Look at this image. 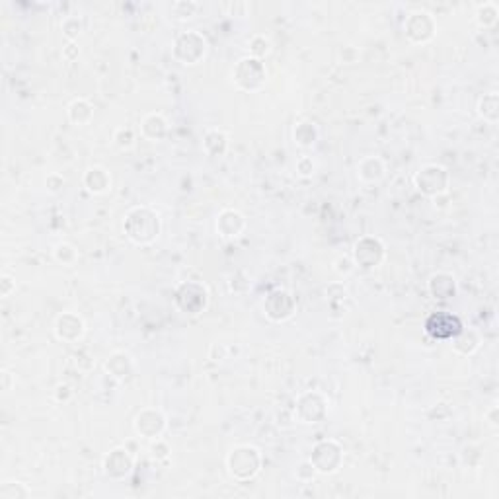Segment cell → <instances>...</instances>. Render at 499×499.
I'll return each instance as SVG.
<instances>
[{
    "label": "cell",
    "instance_id": "1",
    "mask_svg": "<svg viewBox=\"0 0 499 499\" xmlns=\"http://www.w3.org/2000/svg\"><path fill=\"white\" fill-rule=\"evenodd\" d=\"M123 230L131 242L137 246H149L160 234V218L151 207H135L125 215Z\"/></svg>",
    "mask_w": 499,
    "mask_h": 499
},
{
    "label": "cell",
    "instance_id": "2",
    "mask_svg": "<svg viewBox=\"0 0 499 499\" xmlns=\"http://www.w3.org/2000/svg\"><path fill=\"white\" fill-rule=\"evenodd\" d=\"M227 467L230 476L240 482H248L260 472L261 456L256 446L240 445L234 446L227 456Z\"/></svg>",
    "mask_w": 499,
    "mask_h": 499
},
{
    "label": "cell",
    "instance_id": "3",
    "mask_svg": "<svg viewBox=\"0 0 499 499\" xmlns=\"http://www.w3.org/2000/svg\"><path fill=\"white\" fill-rule=\"evenodd\" d=\"M232 80L234 84L244 92H258L267 82V70L265 65L256 57H242L232 68Z\"/></svg>",
    "mask_w": 499,
    "mask_h": 499
},
{
    "label": "cell",
    "instance_id": "4",
    "mask_svg": "<svg viewBox=\"0 0 499 499\" xmlns=\"http://www.w3.org/2000/svg\"><path fill=\"white\" fill-rule=\"evenodd\" d=\"M449 172L439 164H425L413 176V185L420 194L427 197H439L449 189Z\"/></svg>",
    "mask_w": 499,
    "mask_h": 499
},
{
    "label": "cell",
    "instance_id": "5",
    "mask_svg": "<svg viewBox=\"0 0 499 499\" xmlns=\"http://www.w3.org/2000/svg\"><path fill=\"white\" fill-rule=\"evenodd\" d=\"M308 460L314 467L316 474H336L343 464V449L334 439H326L316 443Z\"/></svg>",
    "mask_w": 499,
    "mask_h": 499
},
{
    "label": "cell",
    "instance_id": "6",
    "mask_svg": "<svg viewBox=\"0 0 499 499\" xmlns=\"http://www.w3.org/2000/svg\"><path fill=\"white\" fill-rule=\"evenodd\" d=\"M172 55L182 65H197L207 55L205 37L199 32H184L176 37Z\"/></svg>",
    "mask_w": 499,
    "mask_h": 499
},
{
    "label": "cell",
    "instance_id": "7",
    "mask_svg": "<svg viewBox=\"0 0 499 499\" xmlns=\"http://www.w3.org/2000/svg\"><path fill=\"white\" fill-rule=\"evenodd\" d=\"M176 304L185 314H201L209 304V291L203 283L184 281L176 291Z\"/></svg>",
    "mask_w": 499,
    "mask_h": 499
},
{
    "label": "cell",
    "instance_id": "8",
    "mask_svg": "<svg viewBox=\"0 0 499 499\" xmlns=\"http://www.w3.org/2000/svg\"><path fill=\"white\" fill-rule=\"evenodd\" d=\"M330 410V402L322 392L308 390L299 396L296 406H294V413L303 424H320L324 422Z\"/></svg>",
    "mask_w": 499,
    "mask_h": 499
},
{
    "label": "cell",
    "instance_id": "9",
    "mask_svg": "<svg viewBox=\"0 0 499 499\" xmlns=\"http://www.w3.org/2000/svg\"><path fill=\"white\" fill-rule=\"evenodd\" d=\"M384 244L380 242V238L375 236H363L353 244V252H351V258L355 267L361 270H375L377 265H380V261L384 260Z\"/></svg>",
    "mask_w": 499,
    "mask_h": 499
},
{
    "label": "cell",
    "instance_id": "10",
    "mask_svg": "<svg viewBox=\"0 0 499 499\" xmlns=\"http://www.w3.org/2000/svg\"><path fill=\"white\" fill-rule=\"evenodd\" d=\"M435 30L437 26H435L433 16L425 10L410 12L404 22V32L413 44H427L429 39H433Z\"/></svg>",
    "mask_w": 499,
    "mask_h": 499
},
{
    "label": "cell",
    "instance_id": "11",
    "mask_svg": "<svg viewBox=\"0 0 499 499\" xmlns=\"http://www.w3.org/2000/svg\"><path fill=\"white\" fill-rule=\"evenodd\" d=\"M294 303L293 294L287 293L285 289H275L265 296L263 301V312L272 320V322H285L294 314Z\"/></svg>",
    "mask_w": 499,
    "mask_h": 499
},
{
    "label": "cell",
    "instance_id": "12",
    "mask_svg": "<svg viewBox=\"0 0 499 499\" xmlns=\"http://www.w3.org/2000/svg\"><path fill=\"white\" fill-rule=\"evenodd\" d=\"M460 330H462L460 318L445 310L435 312L425 322V332L433 339H453L456 334H460Z\"/></svg>",
    "mask_w": 499,
    "mask_h": 499
},
{
    "label": "cell",
    "instance_id": "13",
    "mask_svg": "<svg viewBox=\"0 0 499 499\" xmlns=\"http://www.w3.org/2000/svg\"><path fill=\"white\" fill-rule=\"evenodd\" d=\"M135 431L144 437V439H160L166 429V417L160 410L156 408H144L141 412L135 415V422H133Z\"/></svg>",
    "mask_w": 499,
    "mask_h": 499
},
{
    "label": "cell",
    "instance_id": "14",
    "mask_svg": "<svg viewBox=\"0 0 499 499\" xmlns=\"http://www.w3.org/2000/svg\"><path fill=\"white\" fill-rule=\"evenodd\" d=\"M133 472V456L127 449L117 446L104 458V474L111 480H123Z\"/></svg>",
    "mask_w": 499,
    "mask_h": 499
},
{
    "label": "cell",
    "instance_id": "15",
    "mask_svg": "<svg viewBox=\"0 0 499 499\" xmlns=\"http://www.w3.org/2000/svg\"><path fill=\"white\" fill-rule=\"evenodd\" d=\"M55 336L61 341L66 343H75L80 337L84 336V322L82 318L75 312H63L55 320Z\"/></svg>",
    "mask_w": 499,
    "mask_h": 499
},
{
    "label": "cell",
    "instance_id": "16",
    "mask_svg": "<svg viewBox=\"0 0 499 499\" xmlns=\"http://www.w3.org/2000/svg\"><path fill=\"white\" fill-rule=\"evenodd\" d=\"M246 228V218L236 209H225L217 217V232L220 238H238Z\"/></svg>",
    "mask_w": 499,
    "mask_h": 499
},
{
    "label": "cell",
    "instance_id": "17",
    "mask_svg": "<svg viewBox=\"0 0 499 499\" xmlns=\"http://www.w3.org/2000/svg\"><path fill=\"white\" fill-rule=\"evenodd\" d=\"M427 289H429V294L433 299H439V301H446V299H453L456 294V281L455 277L451 273L439 272L433 273L427 281Z\"/></svg>",
    "mask_w": 499,
    "mask_h": 499
},
{
    "label": "cell",
    "instance_id": "18",
    "mask_svg": "<svg viewBox=\"0 0 499 499\" xmlns=\"http://www.w3.org/2000/svg\"><path fill=\"white\" fill-rule=\"evenodd\" d=\"M384 162L380 160L379 156H365L361 158L357 164V176L361 182L365 184H377L384 178Z\"/></svg>",
    "mask_w": 499,
    "mask_h": 499
},
{
    "label": "cell",
    "instance_id": "19",
    "mask_svg": "<svg viewBox=\"0 0 499 499\" xmlns=\"http://www.w3.org/2000/svg\"><path fill=\"white\" fill-rule=\"evenodd\" d=\"M141 133L147 141H162L168 133V121L160 113H149L141 120Z\"/></svg>",
    "mask_w": 499,
    "mask_h": 499
},
{
    "label": "cell",
    "instance_id": "20",
    "mask_svg": "<svg viewBox=\"0 0 499 499\" xmlns=\"http://www.w3.org/2000/svg\"><path fill=\"white\" fill-rule=\"evenodd\" d=\"M84 185L90 194L94 196H102L106 194L111 185V176L106 168H100V166H94V168H88L86 174H84Z\"/></svg>",
    "mask_w": 499,
    "mask_h": 499
},
{
    "label": "cell",
    "instance_id": "21",
    "mask_svg": "<svg viewBox=\"0 0 499 499\" xmlns=\"http://www.w3.org/2000/svg\"><path fill=\"white\" fill-rule=\"evenodd\" d=\"M106 370H108L113 379L117 380L127 379L131 373H133V361H131L129 355L123 353V351L111 353L108 357V361H106Z\"/></svg>",
    "mask_w": 499,
    "mask_h": 499
},
{
    "label": "cell",
    "instance_id": "22",
    "mask_svg": "<svg viewBox=\"0 0 499 499\" xmlns=\"http://www.w3.org/2000/svg\"><path fill=\"white\" fill-rule=\"evenodd\" d=\"M66 113H68V120L73 125L76 127H82V125H88L90 121L94 120V108H92V104L84 98H78L75 100L68 109H66Z\"/></svg>",
    "mask_w": 499,
    "mask_h": 499
},
{
    "label": "cell",
    "instance_id": "23",
    "mask_svg": "<svg viewBox=\"0 0 499 499\" xmlns=\"http://www.w3.org/2000/svg\"><path fill=\"white\" fill-rule=\"evenodd\" d=\"M451 346L455 349L456 353H460V355H470V353H474L480 346V337L474 330H460V334H456L453 339H451Z\"/></svg>",
    "mask_w": 499,
    "mask_h": 499
},
{
    "label": "cell",
    "instance_id": "24",
    "mask_svg": "<svg viewBox=\"0 0 499 499\" xmlns=\"http://www.w3.org/2000/svg\"><path fill=\"white\" fill-rule=\"evenodd\" d=\"M228 149V139L223 131L209 129L203 137V151L209 156H223Z\"/></svg>",
    "mask_w": 499,
    "mask_h": 499
},
{
    "label": "cell",
    "instance_id": "25",
    "mask_svg": "<svg viewBox=\"0 0 499 499\" xmlns=\"http://www.w3.org/2000/svg\"><path fill=\"white\" fill-rule=\"evenodd\" d=\"M293 137L294 142H296L299 147L308 149V147H312V144L318 141V127H316V123H312V121H299V123L294 125Z\"/></svg>",
    "mask_w": 499,
    "mask_h": 499
},
{
    "label": "cell",
    "instance_id": "26",
    "mask_svg": "<svg viewBox=\"0 0 499 499\" xmlns=\"http://www.w3.org/2000/svg\"><path fill=\"white\" fill-rule=\"evenodd\" d=\"M478 113L488 123H496L499 120V96L496 92H489L478 102Z\"/></svg>",
    "mask_w": 499,
    "mask_h": 499
},
{
    "label": "cell",
    "instance_id": "27",
    "mask_svg": "<svg viewBox=\"0 0 499 499\" xmlns=\"http://www.w3.org/2000/svg\"><path fill=\"white\" fill-rule=\"evenodd\" d=\"M499 10L498 6L493 2H486L482 6H478L476 10V22L482 26V28H491L493 23L498 22Z\"/></svg>",
    "mask_w": 499,
    "mask_h": 499
},
{
    "label": "cell",
    "instance_id": "28",
    "mask_svg": "<svg viewBox=\"0 0 499 499\" xmlns=\"http://www.w3.org/2000/svg\"><path fill=\"white\" fill-rule=\"evenodd\" d=\"M30 498V489L22 482H4L0 486V499H26Z\"/></svg>",
    "mask_w": 499,
    "mask_h": 499
},
{
    "label": "cell",
    "instance_id": "29",
    "mask_svg": "<svg viewBox=\"0 0 499 499\" xmlns=\"http://www.w3.org/2000/svg\"><path fill=\"white\" fill-rule=\"evenodd\" d=\"M248 49H249V57H256V59H260L261 61L265 55L272 51V44H270V39H267L265 35H254V37L249 39Z\"/></svg>",
    "mask_w": 499,
    "mask_h": 499
},
{
    "label": "cell",
    "instance_id": "30",
    "mask_svg": "<svg viewBox=\"0 0 499 499\" xmlns=\"http://www.w3.org/2000/svg\"><path fill=\"white\" fill-rule=\"evenodd\" d=\"M53 256L55 260L59 261V263H63V265H73L78 258V254H76V249L70 246V244H57L53 249Z\"/></svg>",
    "mask_w": 499,
    "mask_h": 499
},
{
    "label": "cell",
    "instance_id": "31",
    "mask_svg": "<svg viewBox=\"0 0 499 499\" xmlns=\"http://www.w3.org/2000/svg\"><path fill=\"white\" fill-rule=\"evenodd\" d=\"M82 32V22H80V18H76V16H66L65 20H63V33L66 35V39L68 41H75L76 37L80 35Z\"/></svg>",
    "mask_w": 499,
    "mask_h": 499
},
{
    "label": "cell",
    "instance_id": "32",
    "mask_svg": "<svg viewBox=\"0 0 499 499\" xmlns=\"http://www.w3.org/2000/svg\"><path fill=\"white\" fill-rule=\"evenodd\" d=\"M113 142L120 147L121 151H127L133 147V142H135V133L133 129L129 127H120V129L113 133Z\"/></svg>",
    "mask_w": 499,
    "mask_h": 499
},
{
    "label": "cell",
    "instance_id": "33",
    "mask_svg": "<svg viewBox=\"0 0 499 499\" xmlns=\"http://www.w3.org/2000/svg\"><path fill=\"white\" fill-rule=\"evenodd\" d=\"M172 10H174V14L180 20H187V18H191L199 10V4L197 2H176L174 6H172Z\"/></svg>",
    "mask_w": 499,
    "mask_h": 499
},
{
    "label": "cell",
    "instance_id": "34",
    "mask_svg": "<svg viewBox=\"0 0 499 499\" xmlns=\"http://www.w3.org/2000/svg\"><path fill=\"white\" fill-rule=\"evenodd\" d=\"M314 170L316 164L310 156H301V158H299V162H296V172H299V176L310 178V176L314 174Z\"/></svg>",
    "mask_w": 499,
    "mask_h": 499
},
{
    "label": "cell",
    "instance_id": "35",
    "mask_svg": "<svg viewBox=\"0 0 499 499\" xmlns=\"http://www.w3.org/2000/svg\"><path fill=\"white\" fill-rule=\"evenodd\" d=\"M151 455L152 458H156V460H164V458H168V455H170V446L166 445L162 439H154L151 445Z\"/></svg>",
    "mask_w": 499,
    "mask_h": 499
},
{
    "label": "cell",
    "instance_id": "36",
    "mask_svg": "<svg viewBox=\"0 0 499 499\" xmlns=\"http://www.w3.org/2000/svg\"><path fill=\"white\" fill-rule=\"evenodd\" d=\"M334 270H336L339 275H349V273L355 270V263H353V258L349 256H341L334 261Z\"/></svg>",
    "mask_w": 499,
    "mask_h": 499
},
{
    "label": "cell",
    "instance_id": "37",
    "mask_svg": "<svg viewBox=\"0 0 499 499\" xmlns=\"http://www.w3.org/2000/svg\"><path fill=\"white\" fill-rule=\"evenodd\" d=\"M45 185H47V189L51 191V194H59L61 189H63V185H65V178L59 174H51L47 176V180H45Z\"/></svg>",
    "mask_w": 499,
    "mask_h": 499
},
{
    "label": "cell",
    "instance_id": "38",
    "mask_svg": "<svg viewBox=\"0 0 499 499\" xmlns=\"http://www.w3.org/2000/svg\"><path fill=\"white\" fill-rule=\"evenodd\" d=\"M14 291H16V279L10 277V275H2V279H0V294L6 299V296H10Z\"/></svg>",
    "mask_w": 499,
    "mask_h": 499
},
{
    "label": "cell",
    "instance_id": "39",
    "mask_svg": "<svg viewBox=\"0 0 499 499\" xmlns=\"http://www.w3.org/2000/svg\"><path fill=\"white\" fill-rule=\"evenodd\" d=\"M316 474V470L314 467L310 464V460H306V462H303L301 467L296 468V478L299 480H312Z\"/></svg>",
    "mask_w": 499,
    "mask_h": 499
},
{
    "label": "cell",
    "instance_id": "40",
    "mask_svg": "<svg viewBox=\"0 0 499 499\" xmlns=\"http://www.w3.org/2000/svg\"><path fill=\"white\" fill-rule=\"evenodd\" d=\"M65 59L66 61H75L76 57H78V47L75 45V41H70V44L65 47Z\"/></svg>",
    "mask_w": 499,
    "mask_h": 499
},
{
    "label": "cell",
    "instance_id": "41",
    "mask_svg": "<svg viewBox=\"0 0 499 499\" xmlns=\"http://www.w3.org/2000/svg\"><path fill=\"white\" fill-rule=\"evenodd\" d=\"M10 379H12L10 373H8V370H4V373H2V380H4V384H2V388H4V390H6V392H8V390H10V388H12Z\"/></svg>",
    "mask_w": 499,
    "mask_h": 499
}]
</instances>
